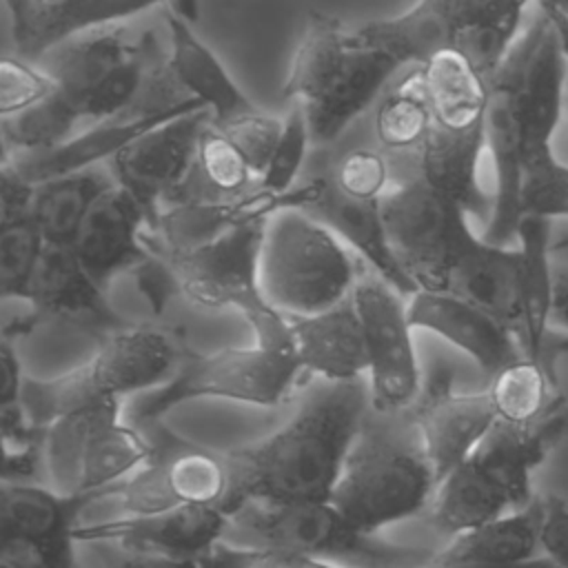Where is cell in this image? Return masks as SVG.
I'll return each mask as SVG.
<instances>
[{"label": "cell", "instance_id": "6da1fadb", "mask_svg": "<svg viewBox=\"0 0 568 568\" xmlns=\"http://www.w3.org/2000/svg\"><path fill=\"white\" fill-rule=\"evenodd\" d=\"M368 408V379L315 377L277 430L226 450L229 493L222 510L231 519L248 501H331Z\"/></svg>", "mask_w": 568, "mask_h": 568}, {"label": "cell", "instance_id": "7a4b0ae2", "mask_svg": "<svg viewBox=\"0 0 568 568\" xmlns=\"http://www.w3.org/2000/svg\"><path fill=\"white\" fill-rule=\"evenodd\" d=\"M437 475L408 410L368 408L331 501L366 532L419 515L437 493Z\"/></svg>", "mask_w": 568, "mask_h": 568}, {"label": "cell", "instance_id": "3957f363", "mask_svg": "<svg viewBox=\"0 0 568 568\" xmlns=\"http://www.w3.org/2000/svg\"><path fill=\"white\" fill-rule=\"evenodd\" d=\"M186 344L149 324H129L98 342L84 364L49 379L27 377L20 402L40 428L98 399H122L162 386L180 366Z\"/></svg>", "mask_w": 568, "mask_h": 568}, {"label": "cell", "instance_id": "277c9868", "mask_svg": "<svg viewBox=\"0 0 568 568\" xmlns=\"http://www.w3.org/2000/svg\"><path fill=\"white\" fill-rule=\"evenodd\" d=\"M364 262L322 222L302 209L266 220L260 248V288L286 317L328 311L353 295Z\"/></svg>", "mask_w": 568, "mask_h": 568}, {"label": "cell", "instance_id": "5b68a950", "mask_svg": "<svg viewBox=\"0 0 568 568\" xmlns=\"http://www.w3.org/2000/svg\"><path fill=\"white\" fill-rule=\"evenodd\" d=\"M237 544L288 550L339 568H426L435 552L366 532L333 501H248L231 515Z\"/></svg>", "mask_w": 568, "mask_h": 568}, {"label": "cell", "instance_id": "8992f818", "mask_svg": "<svg viewBox=\"0 0 568 568\" xmlns=\"http://www.w3.org/2000/svg\"><path fill=\"white\" fill-rule=\"evenodd\" d=\"M38 62L80 118L100 122L129 111L164 60L153 33L135 38L111 24L69 38Z\"/></svg>", "mask_w": 568, "mask_h": 568}, {"label": "cell", "instance_id": "52a82bcc", "mask_svg": "<svg viewBox=\"0 0 568 568\" xmlns=\"http://www.w3.org/2000/svg\"><path fill=\"white\" fill-rule=\"evenodd\" d=\"M266 220L240 224L191 251L158 253L169 257L180 277L182 295L193 304L235 308L253 328L255 344L295 351L288 317L275 311L260 288V248Z\"/></svg>", "mask_w": 568, "mask_h": 568}, {"label": "cell", "instance_id": "ba28073f", "mask_svg": "<svg viewBox=\"0 0 568 568\" xmlns=\"http://www.w3.org/2000/svg\"><path fill=\"white\" fill-rule=\"evenodd\" d=\"M300 371L295 351L253 344L195 353L186 346L175 373L135 404L133 424L164 419L175 406L193 399L275 406L288 395Z\"/></svg>", "mask_w": 568, "mask_h": 568}, {"label": "cell", "instance_id": "9c48e42d", "mask_svg": "<svg viewBox=\"0 0 568 568\" xmlns=\"http://www.w3.org/2000/svg\"><path fill=\"white\" fill-rule=\"evenodd\" d=\"M151 455L144 430L122 419V399L106 397L62 415L47 428L44 468L60 493L104 490Z\"/></svg>", "mask_w": 568, "mask_h": 568}, {"label": "cell", "instance_id": "30bf717a", "mask_svg": "<svg viewBox=\"0 0 568 568\" xmlns=\"http://www.w3.org/2000/svg\"><path fill=\"white\" fill-rule=\"evenodd\" d=\"M144 430L151 455L118 484V515H146L178 506H220L229 493L226 450H217L171 430L164 419L135 424Z\"/></svg>", "mask_w": 568, "mask_h": 568}, {"label": "cell", "instance_id": "8fae6325", "mask_svg": "<svg viewBox=\"0 0 568 568\" xmlns=\"http://www.w3.org/2000/svg\"><path fill=\"white\" fill-rule=\"evenodd\" d=\"M379 204L393 253L417 291H444L448 268L473 229L468 213L422 175L388 189Z\"/></svg>", "mask_w": 568, "mask_h": 568}, {"label": "cell", "instance_id": "7c38bea8", "mask_svg": "<svg viewBox=\"0 0 568 568\" xmlns=\"http://www.w3.org/2000/svg\"><path fill=\"white\" fill-rule=\"evenodd\" d=\"M353 304L362 320L368 353L371 408L402 413L422 393V371L413 344L408 300L364 266L353 288Z\"/></svg>", "mask_w": 568, "mask_h": 568}, {"label": "cell", "instance_id": "4fadbf2b", "mask_svg": "<svg viewBox=\"0 0 568 568\" xmlns=\"http://www.w3.org/2000/svg\"><path fill=\"white\" fill-rule=\"evenodd\" d=\"M22 302L29 304V313L4 326L7 339L29 335L44 322L84 331L95 342L129 326L69 246H44Z\"/></svg>", "mask_w": 568, "mask_h": 568}, {"label": "cell", "instance_id": "5bb4252c", "mask_svg": "<svg viewBox=\"0 0 568 568\" xmlns=\"http://www.w3.org/2000/svg\"><path fill=\"white\" fill-rule=\"evenodd\" d=\"M118 484L91 493H60L49 484L2 481L0 541H18L33 550L47 568H78L73 544L80 515L113 499Z\"/></svg>", "mask_w": 568, "mask_h": 568}, {"label": "cell", "instance_id": "9a60e30c", "mask_svg": "<svg viewBox=\"0 0 568 568\" xmlns=\"http://www.w3.org/2000/svg\"><path fill=\"white\" fill-rule=\"evenodd\" d=\"M211 111L178 115L124 146L113 160V178L142 206L149 231H155L162 206L195 169L200 133Z\"/></svg>", "mask_w": 568, "mask_h": 568}, {"label": "cell", "instance_id": "2e32d148", "mask_svg": "<svg viewBox=\"0 0 568 568\" xmlns=\"http://www.w3.org/2000/svg\"><path fill=\"white\" fill-rule=\"evenodd\" d=\"M408 413L419 428L437 481L466 462L499 422L488 388L455 393L453 371L446 364L430 371Z\"/></svg>", "mask_w": 568, "mask_h": 568}, {"label": "cell", "instance_id": "e0dca14e", "mask_svg": "<svg viewBox=\"0 0 568 568\" xmlns=\"http://www.w3.org/2000/svg\"><path fill=\"white\" fill-rule=\"evenodd\" d=\"M229 515L220 506L191 504L146 515H118L80 524L78 541H115L126 552L202 559L229 532Z\"/></svg>", "mask_w": 568, "mask_h": 568}, {"label": "cell", "instance_id": "ac0fdd59", "mask_svg": "<svg viewBox=\"0 0 568 568\" xmlns=\"http://www.w3.org/2000/svg\"><path fill=\"white\" fill-rule=\"evenodd\" d=\"M408 317L413 328L435 333L466 353L488 379L526 357L508 326L457 295L417 291L408 297Z\"/></svg>", "mask_w": 568, "mask_h": 568}, {"label": "cell", "instance_id": "d6986e66", "mask_svg": "<svg viewBox=\"0 0 568 568\" xmlns=\"http://www.w3.org/2000/svg\"><path fill=\"white\" fill-rule=\"evenodd\" d=\"M146 217L135 197L118 182L93 204L73 253L100 288L122 271H133L149 253Z\"/></svg>", "mask_w": 568, "mask_h": 568}, {"label": "cell", "instance_id": "ffe728a7", "mask_svg": "<svg viewBox=\"0 0 568 568\" xmlns=\"http://www.w3.org/2000/svg\"><path fill=\"white\" fill-rule=\"evenodd\" d=\"M552 220L524 215L517 226V246L521 251V333L519 346L528 359L539 364L552 384L555 364L568 353V335L552 331V260H550Z\"/></svg>", "mask_w": 568, "mask_h": 568}, {"label": "cell", "instance_id": "44dd1931", "mask_svg": "<svg viewBox=\"0 0 568 568\" xmlns=\"http://www.w3.org/2000/svg\"><path fill=\"white\" fill-rule=\"evenodd\" d=\"M444 293L490 313L513 331L521 333V251L484 240L473 229L466 233L446 275Z\"/></svg>", "mask_w": 568, "mask_h": 568}, {"label": "cell", "instance_id": "7402d4cb", "mask_svg": "<svg viewBox=\"0 0 568 568\" xmlns=\"http://www.w3.org/2000/svg\"><path fill=\"white\" fill-rule=\"evenodd\" d=\"M544 499L455 535L426 568H557L541 552Z\"/></svg>", "mask_w": 568, "mask_h": 568}, {"label": "cell", "instance_id": "603a6c76", "mask_svg": "<svg viewBox=\"0 0 568 568\" xmlns=\"http://www.w3.org/2000/svg\"><path fill=\"white\" fill-rule=\"evenodd\" d=\"M399 69L402 64L390 53L362 44L351 36L348 53L337 73L315 100L302 104L308 120L311 142L328 144L337 140L355 118L373 104Z\"/></svg>", "mask_w": 568, "mask_h": 568}, {"label": "cell", "instance_id": "cb8c5ba5", "mask_svg": "<svg viewBox=\"0 0 568 568\" xmlns=\"http://www.w3.org/2000/svg\"><path fill=\"white\" fill-rule=\"evenodd\" d=\"M164 0H7L16 51L29 62H38L69 38L111 27Z\"/></svg>", "mask_w": 568, "mask_h": 568}, {"label": "cell", "instance_id": "d4e9b609", "mask_svg": "<svg viewBox=\"0 0 568 568\" xmlns=\"http://www.w3.org/2000/svg\"><path fill=\"white\" fill-rule=\"evenodd\" d=\"M379 202L382 200L366 202L348 197L335 186L333 180L322 178L317 197L302 211L328 226L351 251L359 255L371 271H375L408 300L417 293V286L393 253Z\"/></svg>", "mask_w": 568, "mask_h": 568}, {"label": "cell", "instance_id": "484cf974", "mask_svg": "<svg viewBox=\"0 0 568 568\" xmlns=\"http://www.w3.org/2000/svg\"><path fill=\"white\" fill-rule=\"evenodd\" d=\"M288 322L295 357L302 371L331 382L366 377L368 353L353 295L328 311L306 317H288Z\"/></svg>", "mask_w": 568, "mask_h": 568}, {"label": "cell", "instance_id": "4316f807", "mask_svg": "<svg viewBox=\"0 0 568 568\" xmlns=\"http://www.w3.org/2000/svg\"><path fill=\"white\" fill-rule=\"evenodd\" d=\"M164 20L169 29V73L186 95L200 100L211 111L213 122L222 124L257 109L220 58L197 38L193 24L169 9H164Z\"/></svg>", "mask_w": 568, "mask_h": 568}, {"label": "cell", "instance_id": "83f0119b", "mask_svg": "<svg viewBox=\"0 0 568 568\" xmlns=\"http://www.w3.org/2000/svg\"><path fill=\"white\" fill-rule=\"evenodd\" d=\"M484 151L486 122L459 131L433 124L417 151V175L459 204L468 215L488 213L490 217L493 197L479 184V160Z\"/></svg>", "mask_w": 568, "mask_h": 568}, {"label": "cell", "instance_id": "f1b7e54d", "mask_svg": "<svg viewBox=\"0 0 568 568\" xmlns=\"http://www.w3.org/2000/svg\"><path fill=\"white\" fill-rule=\"evenodd\" d=\"M459 0H417L408 11L371 20L351 31L353 40L390 53L402 67H422L453 47Z\"/></svg>", "mask_w": 568, "mask_h": 568}, {"label": "cell", "instance_id": "f546056e", "mask_svg": "<svg viewBox=\"0 0 568 568\" xmlns=\"http://www.w3.org/2000/svg\"><path fill=\"white\" fill-rule=\"evenodd\" d=\"M513 510L521 508L515 506L506 486L479 457L470 455L439 481L433 499V524L455 537Z\"/></svg>", "mask_w": 568, "mask_h": 568}, {"label": "cell", "instance_id": "4dcf8cb0", "mask_svg": "<svg viewBox=\"0 0 568 568\" xmlns=\"http://www.w3.org/2000/svg\"><path fill=\"white\" fill-rule=\"evenodd\" d=\"M419 69L433 124L459 131L486 122L488 82L462 53L439 51Z\"/></svg>", "mask_w": 568, "mask_h": 568}, {"label": "cell", "instance_id": "1f68e13d", "mask_svg": "<svg viewBox=\"0 0 568 568\" xmlns=\"http://www.w3.org/2000/svg\"><path fill=\"white\" fill-rule=\"evenodd\" d=\"M113 184L115 178L98 169H84L36 184L31 215L44 244L73 248L89 211Z\"/></svg>", "mask_w": 568, "mask_h": 568}, {"label": "cell", "instance_id": "d6a6232c", "mask_svg": "<svg viewBox=\"0 0 568 568\" xmlns=\"http://www.w3.org/2000/svg\"><path fill=\"white\" fill-rule=\"evenodd\" d=\"M351 47V31L326 13L313 11L293 53L282 95L300 104L315 100L337 73Z\"/></svg>", "mask_w": 568, "mask_h": 568}, {"label": "cell", "instance_id": "836d02e7", "mask_svg": "<svg viewBox=\"0 0 568 568\" xmlns=\"http://www.w3.org/2000/svg\"><path fill=\"white\" fill-rule=\"evenodd\" d=\"M433 126L422 69L413 67L375 109V135L386 151H419Z\"/></svg>", "mask_w": 568, "mask_h": 568}, {"label": "cell", "instance_id": "e575fe53", "mask_svg": "<svg viewBox=\"0 0 568 568\" xmlns=\"http://www.w3.org/2000/svg\"><path fill=\"white\" fill-rule=\"evenodd\" d=\"M80 120V113L73 104L58 93V89L40 100L38 104L0 118V135L4 155H29L44 153L67 144L73 135V129Z\"/></svg>", "mask_w": 568, "mask_h": 568}, {"label": "cell", "instance_id": "d590c367", "mask_svg": "<svg viewBox=\"0 0 568 568\" xmlns=\"http://www.w3.org/2000/svg\"><path fill=\"white\" fill-rule=\"evenodd\" d=\"M488 393L499 422L508 424H530L539 419L561 395L546 371L528 357H521L488 379Z\"/></svg>", "mask_w": 568, "mask_h": 568}, {"label": "cell", "instance_id": "8d00e7d4", "mask_svg": "<svg viewBox=\"0 0 568 568\" xmlns=\"http://www.w3.org/2000/svg\"><path fill=\"white\" fill-rule=\"evenodd\" d=\"M195 173L211 193L222 197L242 195L257 186L248 162L213 118L200 133Z\"/></svg>", "mask_w": 568, "mask_h": 568}, {"label": "cell", "instance_id": "74e56055", "mask_svg": "<svg viewBox=\"0 0 568 568\" xmlns=\"http://www.w3.org/2000/svg\"><path fill=\"white\" fill-rule=\"evenodd\" d=\"M44 246L33 215L0 226V291L4 300H24Z\"/></svg>", "mask_w": 568, "mask_h": 568}, {"label": "cell", "instance_id": "f35d334b", "mask_svg": "<svg viewBox=\"0 0 568 568\" xmlns=\"http://www.w3.org/2000/svg\"><path fill=\"white\" fill-rule=\"evenodd\" d=\"M308 142H311V131H308L306 111L300 102H295V106L288 111L284 120L282 138L268 160L264 175L257 182V189L280 195L297 186L295 180L304 164Z\"/></svg>", "mask_w": 568, "mask_h": 568}, {"label": "cell", "instance_id": "ab89813d", "mask_svg": "<svg viewBox=\"0 0 568 568\" xmlns=\"http://www.w3.org/2000/svg\"><path fill=\"white\" fill-rule=\"evenodd\" d=\"M568 217V166L552 153L524 173L521 217Z\"/></svg>", "mask_w": 568, "mask_h": 568}, {"label": "cell", "instance_id": "60d3db41", "mask_svg": "<svg viewBox=\"0 0 568 568\" xmlns=\"http://www.w3.org/2000/svg\"><path fill=\"white\" fill-rule=\"evenodd\" d=\"M217 124V122H215ZM229 138L231 142L240 149V153L244 155V160L248 162L255 180L260 182V178L264 175L268 160L282 138L284 131V120L264 113L260 109H253L235 120L222 122L217 124Z\"/></svg>", "mask_w": 568, "mask_h": 568}, {"label": "cell", "instance_id": "b9f144b4", "mask_svg": "<svg viewBox=\"0 0 568 568\" xmlns=\"http://www.w3.org/2000/svg\"><path fill=\"white\" fill-rule=\"evenodd\" d=\"M55 91L53 78L20 55L0 60V118L20 113Z\"/></svg>", "mask_w": 568, "mask_h": 568}, {"label": "cell", "instance_id": "7bdbcfd3", "mask_svg": "<svg viewBox=\"0 0 568 568\" xmlns=\"http://www.w3.org/2000/svg\"><path fill=\"white\" fill-rule=\"evenodd\" d=\"M390 166L384 153L373 149H355L346 153L335 169V186L355 200L377 202L386 195Z\"/></svg>", "mask_w": 568, "mask_h": 568}, {"label": "cell", "instance_id": "ee69618b", "mask_svg": "<svg viewBox=\"0 0 568 568\" xmlns=\"http://www.w3.org/2000/svg\"><path fill=\"white\" fill-rule=\"evenodd\" d=\"M202 568H339L288 550L220 541L200 559Z\"/></svg>", "mask_w": 568, "mask_h": 568}, {"label": "cell", "instance_id": "f6af8a7d", "mask_svg": "<svg viewBox=\"0 0 568 568\" xmlns=\"http://www.w3.org/2000/svg\"><path fill=\"white\" fill-rule=\"evenodd\" d=\"M131 273H133L138 293L146 300V304L155 315H162L169 302L178 293H182L180 277L173 264L169 262V257H164L158 251H151Z\"/></svg>", "mask_w": 568, "mask_h": 568}, {"label": "cell", "instance_id": "bcb514c9", "mask_svg": "<svg viewBox=\"0 0 568 568\" xmlns=\"http://www.w3.org/2000/svg\"><path fill=\"white\" fill-rule=\"evenodd\" d=\"M36 184L24 180L13 162L2 155L0 169V226H9L31 215Z\"/></svg>", "mask_w": 568, "mask_h": 568}, {"label": "cell", "instance_id": "7dc6e473", "mask_svg": "<svg viewBox=\"0 0 568 568\" xmlns=\"http://www.w3.org/2000/svg\"><path fill=\"white\" fill-rule=\"evenodd\" d=\"M541 552L557 568H568V504L557 495H544Z\"/></svg>", "mask_w": 568, "mask_h": 568}, {"label": "cell", "instance_id": "c3c4849f", "mask_svg": "<svg viewBox=\"0 0 568 568\" xmlns=\"http://www.w3.org/2000/svg\"><path fill=\"white\" fill-rule=\"evenodd\" d=\"M0 366H2V386H0V406L20 402L22 386H24V375L22 366L18 359V353L13 348V339L2 337L0 344Z\"/></svg>", "mask_w": 568, "mask_h": 568}, {"label": "cell", "instance_id": "681fc988", "mask_svg": "<svg viewBox=\"0 0 568 568\" xmlns=\"http://www.w3.org/2000/svg\"><path fill=\"white\" fill-rule=\"evenodd\" d=\"M552 328H561L568 335V264H552Z\"/></svg>", "mask_w": 568, "mask_h": 568}, {"label": "cell", "instance_id": "f907efd6", "mask_svg": "<svg viewBox=\"0 0 568 568\" xmlns=\"http://www.w3.org/2000/svg\"><path fill=\"white\" fill-rule=\"evenodd\" d=\"M537 2H539V13L555 29L561 55L568 67V0H537ZM566 104H568V82H566Z\"/></svg>", "mask_w": 568, "mask_h": 568}, {"label": "cell", "instance_id": "816d5d0a", "mask_svg": "<svg viewBox=\"0 0 568 568\" xmlns=\"http://www.w3.org/2000/svg\"><path fill=\"white\" fill-rule=\"evenodd\" d=\"M118 568H202L197 559L169 557V555H149V552H129Z\"/></svg>", "mask_w": 568, "mask_h": 568}, {"label": "cell", "instance_id": "f5cc1de1", "mask_svg": "<svg viewBox=\"0 0 568 568\" xmlns=\"http://www.w3.org/2000/svg\"><path fill=\"white\" fill-rule=\"evenodd\" d=\"M0 568H47V564L18 541H0Z\"/></svg>", "mask_w": 568, "mask_h": 568}, {"label": "cell", "instance_id": "db71d44e", "mask_svg": "<svg viewBox=\"0 0 568 568\" xmlns=\"http://www.w3.org/2000/svg\"><path fill=\"white\" fill-rule=\"evenodd\" d=\"M164 9L173 11L175 16H180L182 20H186L189 24L197 22V18H200L197 0H164Z\"/></svg>", "mask_w": 568, "mask_h": 568}, {"label": "cell", "instance_id": "11a10c76", "mask_svg": "<svg viewBox=\"0 0 568 568\" xmlns=\"http://www.w3.org/2000/svg\"><path fill=\"white\" fill-rule=\"evenodd\" d=\"M47 2H64V0H47Z\"/></svg>", "mask_w": 568, "mask_h": 568}]
</instances>
